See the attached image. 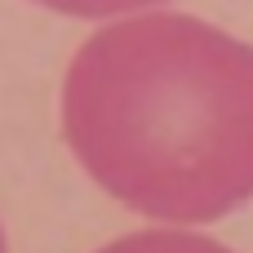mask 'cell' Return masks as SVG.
<instances>
[{
	"label": "cell",
	"instance_id": "6da1fadb",
	"mask_svg": "<svg viewBox=\"0 0 253 253\" xmlns=\"http://www.w3.org/2000/svg\"><path fill=\"white\" fill-rule=\"evenodd\" d=\"M62 133L125 205L222 213L253 196V44L178 9L111 18L67 62Z\"/></svg>",
	"mask_w": 253,
	"mask_h": 253
},
{
	"label": "cell",
	"instance_id": "7a4b0ae2",
	"mask_svg": "<svg viewBox=\"0 0 253 253\" xmlns=\"http://www.w3.org/2000/svg\"><path fill=\"white\" fill-rule=\"evenodd\" d=\"M40 9L49 13H62V18H89V22H111V18H129V13H147V9H160L169 0H36Z\"/></svg>",
	"mask_w": 253,
	"mask_h": 253
}]
</instances>
